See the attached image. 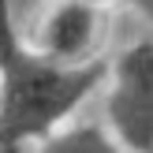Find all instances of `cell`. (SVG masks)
<instances>
[{"instance_id":"obj_1","label":"cell","mask_w":153,"mask_h":153,"mask_svg":"<svg viewBox=\"0 0 153 153\" xmlns=\"http://www.w3.org/2000/svg\"><path fill=\"white\" fill-rule=\"evenodd\" d=\"M0 146L49 138L105 82L108 67H64L37 49L15 41L7 7L0 4Z\"/></svg>"},{"instance_id":"obj_2","label":"cell","mask_w":153,"mask_h":153,"mask_svg":"<svg viewBox=\"0 0 153 153\" xmlns=\"http://www.w3.org/2000/svg\"><path fill=\"white\" fill-rule=\"evenodd\" d=\"M105 79V127L127 153H153V41L127 45Z\"/></svg>"},{"instance_id":"obj_3","label":"cell","mask_w":153,"mask_h":153,"mask_svg":"<svg viewBox=\"0 0 153 153\" xmlns=\"http://www.w3.org/2000/svg\"><path fill=\"white\" fill-rule=\"evenodd\" d=\"M105 34V7L86 0H52L37 11V22L30 30V49L49 56L64 67H90L94 52Z\"/></svg>"},{"instance_id":"obj_4","label":"cell","mask_w":153,"mask_h":153,"mask_svg":"<svg viewBox=\"0 0 153 153\" xmlns=\"http://www.w3.org/2000/svg\"><path fill=\"white\" fill-rule=\"evenodd\" d=\"M37 153H127L105 123H64L41 138Z\"/></svg>"},{"instance_id":"obj_5","label":"cell","mask_w":153,"mask_h":153,"mask_svg":"<svg viewBox=\"0 0 153 153\" xmlns=\"http://www.w3.org/2000/svg\"><path fill=\"white\" fill-rule=\"evenodd\" d=\"M127 4H131V7H134V11H138V15H142V19H146V22H149V26H153V0H127Z\"/></svg>"},{"instance_id":"obj_6","label":"cell","mask_w":153,"mask_h":153,"mask_svg":"<svg viewBox=\"0 0 153 153\" xmlns=\"http://www.w3.org/2000/svg\"><path fill=\"white\" fill-rule=\"evenodd\" d=\"M86 4H97V7H108V4H120V0H86Z\"/></svg>"}]
</instances>
